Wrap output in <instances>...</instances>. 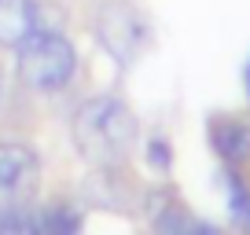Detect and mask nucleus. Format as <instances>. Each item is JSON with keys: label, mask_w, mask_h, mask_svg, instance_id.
Returning <instances> with one entry per match:
<instances>
[{"label": "nucleus", "mask_w": 250, "mask_h": 235, "mask_svg": "<svg viewBox=\"0 0 250 235\" xmlns=\"http://www.w3.org/2000/svg\"><path fill=\"white\" fill-rule=\"evenodd\" d=\"M158 235H221V232L184 210H166L158 217Z\"/></svg>", "instance_id": "obj_9"}, {"label": "nucleus", "mask_w": 250, "mask_h": 235, "mask_svg": "<svg viewBox=\"0 0 250 235\" xmlns=\"http://www.w3.org/2000/svg\"><path fill=\"white\" fill-rule=\"evenodd\" d=\"M74 143L92 165H118L136 143V118L122 99H88L74 114Z\"/></svg>", "instance_id": "obj_1"}, {"label": "nucleus", "mask_w": 250, "mask_h": 235, "mask_svg": "<svg viewBox=\"0 0 250 235\" xmlns=\"http://www.w3.org/2000/svg\"><path fill=\"white\" fill-rule=\"evenodd\" d=\"M37 26V0H0V44L4 48H19Z\"/></svg>", "instance_id": "obj_4"}, {"label": "nucleus", "mask_w": 250, "mask_h": 235, "mask_svg": "<svg viewBox=\"0 0 250 235\" xmlns=\"http://www.w3.org/2000/svg\"><path fill=\"white\" fill-rule=\"evenodd\" d=\"M247 88H250V66H247Z\"/></svg>", "instance_id": "obj_11"}, {"label": "nucleus", "mask_w": 250, "mask_h": 235, "mask_svg": "<svg viewBox=\"0 0 250 235\" xmlns=\"http://www.w3.org/2000/svg\"><path fill=\"white\" fill-rule=\"evenodd\" d=\"M0 235H44V228H41V213L26 210L22 202L0 206Z\"/></svg>", "instance_id": "obj_7"}, {"label": "nucleus", "mask_w": 250, "mask_h": 235, "mask_svg": "<svg viewBox=\"0 0 250 235\" xmlns=\"http://www.w3.org/2000/svg\"><path fill=\"white\" fill-rule=\"evenodd\" d=\"M41 228L44 235H81V213L70 202H55L41 213Z\"/></svg>", "instance_id": "obj_8"}, {"label": "nucleus", "mask_w": 250, "mask_h": 235, "mask_svg": "<svg viewBox=\"0 0 250 235\" xmlns=\"http://www.w3.org/2000/svg\"><path fill=\"white\" fill-rule=\"evenodd\" d=\"M210 143L228 165L250 162V125L235 118H213L210 121Z\"/></svg>", "instance_id": "obj_5"}, {"label": "nucleus", "mask_w": 250, "mask_h": 235, "mask_svg": "<svg viewBox=\"0 0 250 235\" xmlns=\"http://www.w3.org/2000/svg\"><path fill=\"white\" fill-rule=\"evenodd\" d=\"M147 155H151V162H155V165H162V169L169 165V151H166V143H162V140H151Z\"/></svg>", "instance_id": "obj_10"}, {"label": "nucleus", "mask_w": 250, "mask_h": 235, "mask_svg": "<svg viewBox=\"0 0 250 235\" xmlns=\"http://www.w3.org/2000/svg\"><path fill=\"white\" fill-rule=\"evenodd\" d=\"M19 52V78L37 92H55L78 70V52L59 30H37L15 48Z\"/></svg>", "instance_id": "obj_2"}, {"label": "nucleus", "mask_w": 250, "mask_h": 235, "mask_svg": "<svg viewBox=\"0 0 250 235\" xmlns=\"http://www.w3.org/2000/svg\"><path fill=\"white\" fill-rule=\"evenodd\" d=\"M225 191H228V217L235 232L250 235V188L243 184L239 173H225Z\"/></svg>", "instance_id": "obj_6"}, {"label": "nucleus", "mask_w": 250, "mask_h": 235, "mask_svg": "<svg viewBox=\"0 0 250 235\" xmlns=\"http://www.w3.org/2000/svg\"><path fill=\"white\" fill-rule=\"evenodd\" d=\"M41 162L26 143H0V195L15 198L37 184Z\"/></svg>", "instance_id": "obj_3"}]
</instances>
